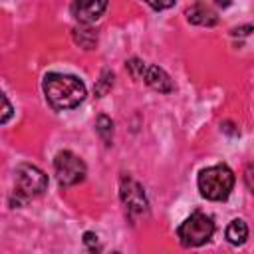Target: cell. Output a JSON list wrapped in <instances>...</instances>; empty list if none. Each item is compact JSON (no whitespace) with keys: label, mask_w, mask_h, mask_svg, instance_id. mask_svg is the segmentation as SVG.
Wrapping results in <instances>:
<instances>
[{"label":"cell","mask_w":254,"mask_h":254,"mask_svg":"<svg viewBox=\"0 0 254 254\" xmlns=\"http://www.w3.org/2000/svg\"><path fill=\"white\" fill-rule=\"evenodd\" d=\"M244 183H246V187L250 189V192L254 194V165H248V167L244 169Z\"/></svg>","instance_id":"obj_18"},{"label":"cell","mask_w":254,"mask_h":254,"mask_svg":"<svg viewBox=\"0 0 254 254\" xmlns=\"http://www.w3.org/2000/svg\"><path fill=\"white\" fill-rule=\"evenodd\" d=\"M54 171L60 187H73L85 179V163L71 151H60L54 159Z\"/></svg>","instance_id":"obj_5"},{"label":"cell","mask_w":254,"mask_h":254,"mask_svg":"<svg viewBox=\"0 0 254 254\" xmlns=\"http://www.w3.org/2000/svg\"><path fill=\"white\" fill-rule=\"evenodd\" d=\"M10 117H12V105L8 101V95H2V117H0V123L6 125Z\"/></svg>","instance_id":"obj_15"},{"label":"cell","mask_w":254,"mask_h":254,"mask_svg":"<svg viewBox=\"0 0 254 254\" xmlns=\"http://www.w3.org/2000/svg\"><path fill=\"white\" fill-rule=\"evenodd\" d=\"M214 234V222L208 214L204 212H192L189 218H185L179 228H177V236L179 242L185 248H194V246H202L204 242H208Z\"/></svg>","instance_id":"obj_4"},{"label":"cell","mask_w":254,"mask_h":254,"mask_svg":"<svg viewBox=\"0 0 254 254\" xmlns=\"http://www.w3.org/2000/svg\"><path fill=\"white\" fill-rule=\"evenodd\" d=\"M143 79H145V83H147L151 89H155V91H159V93H171V91L175 89V85H173L169 73H167L163 67H159V65H147Z\"/></svg>","instance_id":"obj_8"},{"label":"cell","mask_w":254,"mask_h":254,"mask_svg":"<svg viewBox=\"0 0 254 254\" xmlns=\"http://www.w3.org/2000/svg\"><path fill=\"white\" fill-rule=\"evenodd\" d=\"M143 2H147L153 10H167L175 4V0H143Z\"/></svg>","instance_id":"obj_17"},{"label":"cell","mask_w":254,"mask_h":254,"mask_svg":"<svg viewBox=\"0 0 254 254\" xmlns=\"http://www.w3.org/2000/svg\"><path fill=\"white\" fill-rule=\"evenodd\" d=\"M44 95L54 109H73L85 99V85L79 77L69 73H48L42 81Z\"/></svg>","instance_id":"obj_1"},{"label":"cell","mask_w":254,"mask_h":254,"mask_svg":"<svg viewBox=\"0 0 254 254\" xmlns=\"http://www.w3.org/2000/svg\"><path fill=\"white\" fill-rule=\"evenodd\" d=\"M119 196H121V202L125 204V210H127V216L135 222L137 218H143L149 214V200L145 196V190L143 187L131 179V177H123L121 179V187H119Z\"/></svg>","instance_id":"obj_6"},{"label":"cell","mask_w":254,"mask_h":254,"mask_svg":"<svg viewBox=\"0 0 254 254\" xmlns=\"http://www.w3.org/2000/svg\"><path fill=\"white\" fill-rule=\"evenodd\" d=\"M83 244H85L89 250H99L97 234H95V232H85V234H83Z\"/></svg>","instance_id":"obj_16"},{"label":"cell","mask_w":254,"mask_h":254,"mask_svg":"<svg viewBox=\"0 0 254 254\" xmlns=\"http://www.w3.org/2000/svg\"><path fill=\"white\" fill-rule=\"evenodd\" d=\"M198 190L208 200H226L234 187V173L226 165H212L198 173Z\"/></svg>","instance_id":"obj_2"},{"label":"cell","mask_w":254,"mask_h":254,"mask_svg":"<svg viewBox=\"0 0 254 254\" xmlns=\"http://www.w3.org/2000/svg\"><path fill=\"white\" fill-rule=\"evenodd\" d=\"M73 42L83 50H93L97 44V30L91 24H79L73 28Z\"/></svg>","instance_id":"obj_10"},{"label":"cell","mask_w":254,"mask_h":254,"mask_svg":"<svg viewBox=\"0 0 254 254\" xmlns=\"http://www.w3.org/2000/svg\"><path fill=\"white\" fill-rule=\"evenodd\" d=\"M109 0H73L71 2V16L79 24H93L105 12Z\"/></svg>","instance_id":"obj_7"},{"label":"cell","mask_w":254,"mask_h":254,"mask_svg":"<svg viewBox=\"0 0 254 254\" xmlns=\"http://www.w3.org/2000/svg\"><path fill=\"white\" fill-rule=\"evenodd\" d=\"M127 69H129L131 77H135V79H143L145 69H147V64H145L143 60H139V58H131V60L127 62Z\"/></svg>","instance_id":"obj_14"},{"label":"cell","mask_w":254,"mask_h":254,"mask_svg":"<svg viewBox=\"0 0 254 254\" xmlns=\"http://www.w3.org/2000/svg\"><path fill=\"white\" fill-rule=\"evenodd\" d=\"M224 236H226V240H228L230 244H234V246L244 244L246 238H248V226H246V222L240 220V218H234V220L226 226Z\"/></svg>","instance_id":"obj_11"},{"label":"cell","mask_w":254,"mask_h":254,"mask_svg":"<svg viewBox=\"0 0 254 254\" xmlns=\"http://www.w3.org/2000/svg\"><path fill=\"white\" fill-rule=\"evenodd\" d=\"M250 32H254V26H240V28H234L232 30V36H248Z\"/></svg>","instance_id":"obj_19"},{"label":"cell","mask_w":254,"mask_h":254,"mask_svg":"<svg viewBox=\"0 0 254 254\" xmlns=\"http://www.w3.org/2000/svg\"><path fill=\"white\" fill-rule=\"evenodd\" d=\"M187 20L196 26H214L218 22V16L204 2H194L192 6L187 8Z\"/></svg>","instance_id":"obj_9"},{"label":"cell","mask_w":254,"mask_h":254,"mask_svg":"<svg viewBox=\"0 0 254 254\" xmlns=\"http://www.w3.org/2000/svg\"><path fill=\"white\" fill-rule=\"evenodd\" d=\"M111 87H113V73L105 69V71L101 73V77L97 79V83H95V95H97V97H103Z\"/></svg>","instance_id":"obj_13"},{"label":"cell","mask_w":254,"mask_h":254,"mask_svg":"<svg viewBox=\"0 0 254 254\" xmlns=\"http://www.w3.org/2000/svg\"><path fill=\"white\" fill-rule=\"evenodd\" d=\"M218 6H222V8H226V6H230L232 4V0H214Z\"/></svg>","instance_id":"obj_20"},{"label":"cell","mask_w":254,"mask_h":254,"mask_svg":"<svg viewBox=\"0 0 254 254\" xmlns=\"http://www.w3.org/2000/svg\"><path fill=\"white\" fill-rule=\"evenodd\" d=\"M48 189V175L28 163H22L16 167V187H14V198L12 204L22 206L24 202L44 194Z\"/></svg>","instance_id":"obj_3"},{"label":"cell","mask_w":254,"mask_h":254,"mask_svg":"<svg viewBox=\"0 0 254 254\" xmlns=\"http://www.w3.org/2000/svg\"><path fill=\"white\" fill-rule=\"evenodd\" d=\"M95 131L97 135L103 139V143L109 147L111 141H113V121L107 117V115H99L95 119Z\"/></svg>","instance_id":"obj_12"}]
</instances>
